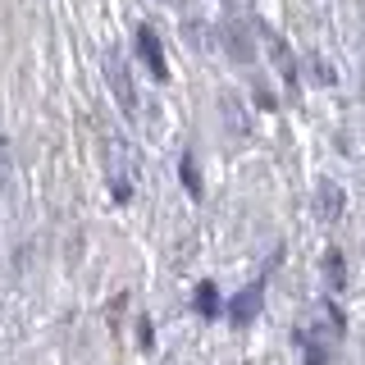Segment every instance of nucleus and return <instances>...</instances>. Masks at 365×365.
<instances>
[{
  "label": "nucleus",
  "instance_id": "obj_1",
  "mask_svg": "<svg viewBox=\"0 0 365 365\" xmlns=\"http://www.w3.org/2000/svg\"><path fill=\"white\" fill-rule=\"evenodd\" d=\"M137 55H142V64L151 68V78L155 83H165L169 78V64H165V51H160V37H155V28H137Z\"/></svg>",
  "mask_w": 365,
  "mask_h": 365
},
{
  "label": "nucleus",
  "instance_id": "obj_2",
  "mask_svg": "<svg viewBox=\"0 0 365 365\" xmlns=\"http://www.w3.org/2000/svg\"><path fill=\"white\" fill-rule=\"evenodd\" d=\"M106 73H110V87H114V96H119V110L133 119V114H137V91H133L128 64H123L119 55H110V60H106Z\"/></svg>",
  "mask_w": 365,
  "mask_h": 365
},
{
  "label": "nucleus",
  "instance_id": "obj_3",
  "mask_svg": "<svg viewBox=\"0 0 365 365\" xmlns=\"http://www.w3.org/2000/svg\"><path fill=\"white\" fill-rule=\"evenodd\" d=\"M224 311H228V324H233V329H247L251 319L260 315V288H242Z\"/></svg>",
  "mask_w": 365,
  "mask_h": 365
},
{
  "label": "nucleus",
  "instance_id": "obj_4",
  "mask_svg": "<svg viewBox=\"0 0 365 365\" xmlns=\"http://www.w3.org/2000/svg\"><path fill=\"white\" fill-rule=\"evenodd\" d=\"M292 342L302 347L306 365H329V342H324V338H315L311 329H297V334H292Z\"/></svg>",
  "mask_w": 365,
  "mask_h": 365
},
{
  "label": "nucleus",
  "instance_id": "obj_5",
  "mask_svg": "<svg viewBox=\"0 0 365 365\" xmlns=\"http://www.w3.org/2000/svg\"><path fill=\"white\" fill-rule=\"evenodd\" d=\"M192 306H197L201 319H220L224 315V302H220V288H215V283H201L197 297H192Z\"/></svg>",
  "mask_w": 365,
  "mask_h": 365
},
{
  "label": "nucleus",
  "instance_id": "obj_6",
  "mask_svg": "<svg viewBox=\"0 0 365 365\" xmlns=\"http://www.w3.org/2000/svg\"><path fill=\"white\" fill-rule=\"evenodd\" d=\"M324 283H329V292L347 288V265H342V251H334V247L324 251Z\"/></svg>",
  "mask_w": 365,
  "mask_h": 365
},
{
  "label": "nucleus",
  "instance_id": "obj_7",
  "mask_svg": "<svg viewBox=\"0 0 365 365\" xmlns=\"http://www.w3.org/2000/svg\"><path fill=\"white\" fill-rule=\"evenodd\" d=\"M178 178H182V187H187V197H192V201H201V197H205V187H201V169H197V155H182V160H178Z\"/></svg>",
  "mask_w": 365,
  "mask_h": 365
},
{
  "label": "nucleus",
  "instance_id": "obj_8",
  "mask_svg": "<svg viewBox=\"0 0 365 365\" xmlns=\"http://www.w3.org/2000/svg\"><path fill=\"white\" fill-rule=\"evenodd\" d=\"M342 205H347L342 187L338 182H324V187H319V215H324V220H342Z\"/></svg>",
  "mask_w": 365,
  "mask_h": 365
},
{
  "label": "nucleus",
  "instance_id": "obj_9",
  "mask_svg": "<svg viewBox=\"0 0 365 365\" xmlns=\"http://www.w3.org/2000/svg\"><path fill=\"white\" fill-rule=\"evenodd\" d=\"M137 342H142V347H151V342H155V334H151V319H142V324H137Z\"/></svg>",
  "mask_w": 365,
  "mask_h": 365
}]
</instances>
